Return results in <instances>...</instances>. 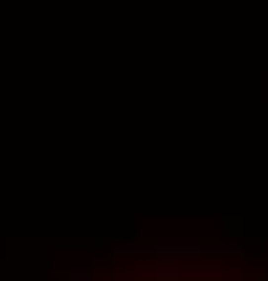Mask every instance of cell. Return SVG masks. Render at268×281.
<instances>
[{
	"label": "cell",
	"mask_w": 268,
	"mask_h": 281,
	"mask_svg": "<svg viewBox=\"0 0 268 281\" xmlns=\"http://www.w3.org/2000/svg\"><path fill=\"white\" fill-rule=\"evenodd\" d=\"M71 279H73V281H87V279H89V273H87V271H73V273H71Z\"/></svg>",
	"instance_id": "obj_1"
},
{
	"label": "cell",
	"mask_w": 268,
	"mask_h": 281,
	"mask_svg": "<svg viewBox=\"0 0 268 281\" xmlns=\"http://www.w3.org/2000/svg\"><path fill=\"white\" fill-rule=\"evenodd\" d=\"M122 281H130V279H122Z\"/></svg>",
	"instance_id": "obj_2"
}]
</instances>
